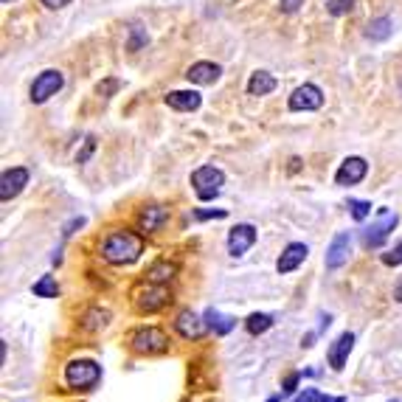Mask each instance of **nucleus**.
I'll use <instances>...</instances> for the list:
<instances>
[{"instance_id": "1", "label": "nucleus", "mask_w": 402, "mask_h": 402, "mask_svg": "<svg viewBox=\"0 0 402 402\" xmlns=\"http://www.w3.org/2000/svg\"><path fill=\"white\" fill-rule=\"evenodd\" d=\"M141 253H144V236L135 231H113L102 242V259L116 267L135 264Z\"/></svg>"}, {"instance_id": "2", "label": "nucleus", "mask_w": 402, "mask_h": 402, "mask_svg": "<svg viewBox=\"0 0 402 402\" xmlns=\"http://www.w3.org/2000/svg\"><path fill=\"white\" fill-rule=\"evenodd\" d=\"M65 383L73 391H93L102 383V366L96 360H85V358L71 360L65 366Z\"/></svg>"}, {"instance_id": "3", "label": "nucleus", "mask_w": 402, "mask_h": 402, "mask_svg": "<svg viewBox=\"0 0 402 402\" xmlns=\"http://www.w3.org/2000/svg\"><path fill=\"white\" fill-rule=\"evenodd\" d=\"M169 301H172L169 284H158V281H150V279H147L144 284H138L135 293H133V304H135V310L144 312V315H152V312L164 310Z\"/></svg>"}, {"instance_id": "4", "label": "nucleus", "mask_w": 402, "mask_h": 402, "mask_svg": "<svg viewBox=\"0 0 402 402\" xmlns=\"http://www.w3.org/2000/svg\"><path fill=\"white\" fill-rule=\"evenodd\" d=\"M169 335L161 329V327H141L138 332H133V338H130V349L135 352V355H147V358H152V355H164V352H169Z\"/></svg>"}, {"instance_id": "5", "label": "nucleus", "mask_w": 402, "mask_h": 402, "mask_svg": "<svg viewBox=\"0 0 402 402\" xmlns=\"http://www.w3.org/2000/svg\"><path fill=\"white\" fill-rule=\"evenodd\" d=\"M192 186H195L197 200L202 202L214 200V197H219V192L225 186V172L217 169V166H211V164H205V166L192 172Z\"/></svg>"}, {"instance_id": "6", "label": "nucleus", "mask_w": 402, "mask_h": 402, "mask_svg": "<svg viewBox=\"0 0 402 402\" xmlns=\"http://www.w3.org/2000/svg\"><path fill=\"white\" fill-rule=\"evenodd\" d=\"M397 222H400L397 211L380 208V217H377V219H374L369 228H363V233H360V242H363V248H380V245L389 239V233L397 228Z\"/></svg>"}, {"instance_id": "7", "label": "nucleus", "mask_w": 402, "mask_h": 402, "mask_svg": "<svg viewBox=\"0 0 402 402\" xmlns=\"http://www.w3.org/2000/svg\"><path fill=\"white\" fill-rule=\"evenodd\" d=\"M62 85H65L62 71H54V68L42 71V73L34 79V85H31V102H34V104H45L51 96H56V93L62 90Z\"/></svg>"}, {"instance_id": "8", "label": "nucleus", "mask_w": 402, "mask_h": 402, "mask_svg": "<svg viewBox=\"0 0 402 402\" xmlns=\"http://www.w3.org/2000/svg\"><path fill=\"white\" fill-rule=\"evenodd\" d=\"M256 225H250V222H239V225H233L231 228V233H228V253L233 256V259H239V256H245L253 245H256Z\"/></svg>"}, {"instance_id": "9", "label": "nucleus", "mask_w": 402, "mask_h": 402, "mask_svg": "<svg viewBox=\"0 0 402 402\" xmlns=\"http://www.w3.org/2000/svg\"><path fill=\"white\" fill-rule=\"evenodd\" d=\"M324 104V90L318 85H301L293 90L290 96V110L293 113H310V110H318Z\"/></svg>"}, {"instance_id": "10", "label": "nucleus", "mask_w": 402, "mask_h": 402, "mask_svg": "<svg viewBox=\"0 0 402 402\" xmlns=\"http://www.w3.org/2000/svg\"><path fill=\"white\" fill-rule=\"evenodd\" d=\"M175 329H178V335L186 338V341H200L211 327H208V321L200 318L195 310H181L178 318H175Z\"/></svg>"}, {"instance_id": "11", "label": "nucleus", "mask_w": 402, "mask_h": 402, "mask_svg": "<svg viewBox=\"0 0 402 402\" xmlns=\"http://www.w3.org/2000/svg\"><path fill=\"white\" fill-rule=\"evenodd\" d=\"M366 175H369V164H366V158L352 155V158H346V161L341 164V169L335 172V183H338V186H358Z\"/></svg>"}, {"instance_id": "12", "label": "nucleus", "mask_w": 402, "mask_h": 402, "mask_svg": "<svg viewBox=\"0 0 402 402\" xmlns=\"http://www.w3.org/2000/svg\"><path fill=\"white\" fill-rule=\"evenodd\" d=\"M25 186H28V169H25V166L6 169V172L0 175V200L3 202L14 200Z\"/></svg>"}, {"instance_id": "13", "label": "nucleus", "mask_w": 402, "mask_h": 402, "mask_svg": "<svg viewBox=\"0 0 402 402\" xmlns=\"http://www.w3.org/2000/svg\"><path fill=\"white\" fill-rule=\"evenodd\" d=\"M349 253H352V233H349V231H341V233L329 242V248H327V267H329V270L343 267V264L349 262Z\"/></svg>"}, {"instance_id": "14", "label": "nucleus", "mask_w": 402, "mask_h": 402, "mask_svg": "<svg viewBox=\"0 0 402 402\" xmlns=\"http://www.w3.org/2000/svg\"><path fill=\"white\" fill-rule=\"evenodd\" d=\"M352 349H355V335H352V332L338 335V338L329 343V349H327V360H329V366H332L335 372H343V366H346V360H349Z\"/></svg>"}, {"instance_id": "15", "label": "nucleus", "mask_w": 402, "mask_h": 402, "mask_svg": "<svg viewBox=\"0 0 402 402\" xmlns=\"http://www.w3.org/2000/svg\"><path fill=\"white\" fill-rule=\"evenodd\" d=\"M310 256V248L304 245V242H290L284 250H281V256L276 259V270L284 276V273H293V270H298L301 264H304V259Z\"/></svg>"}, {"instance_id": "16", "label": "nucleus", "mask_w": 402, "mask_h": 402, "mask_svg": "<svg viewBox=\"0 0 402 402\" xmlns=\"http://www.w3.org/2000/svg\"><path fill=\"white\" fill-rule=\"evenodd\" d=\"M164 102L178 113H195V110H200L202 96L197 90H172V93H166Z\"/></svg>"}, {"instance_id": "17", "label": "nucleus", "mask_w": 402, "mask_h": 402, "mask_svg": "<svg viewBox=\"0 0 402 402\" xmlns=\"http://www.w3.org/2000/svg\"><path fill=\"white\" fill-rule=\"evenodd\" d=\"M166 219H169V208L166 205H147L141 211V217H138V225H141L144 233H155V231H161L166 225Z\"/></svg>"}, {"instance_id": "18", "label": "nucleus", "mask_w": 402, "mask_h": 402, "mask_svg": "<svg viewBox=\"0 0 402 402\" xmlns=\"http://www.w3.org/2000/svg\"><path fill=\"white\" fill-rule=\"evenodd\" d=\"M222 76V68L217 62H195L189 71H186V79L192 85H214L217 79Z\"/></svg>"}, {"instance_id": "19", "label": "nucleus", "mask_w": 402, "mask_h": 402, "mask_svg": "<svg viewBox=\"0 0 402 402\" xmlns=\"http://www.w3.org/2000/svg\"><path fill=\"white\" fill-rule=\"evenodd\" d=\"M110 324V310H102V307H90L82 318H79V329L82 332H99Z\"/></svg>"}, {"instance_id": "20", "label": "nucleus", "mask_w": 402, "mask_h": 402, "mask_svg": "<svg viewBox=\"0 0 402 402\" xmlns=\"http://www.w3.org/2000/svg\"><path fill=\"white\" fill-rule=\"evenodd\" d=\"M276 76L273 73H267V71H256L250 79H248V93L250 96H267V93H273L276 90Z\"/></svg>"}, {"instance_id": "21", "label": "nucleus", "mask_w": 402, "mask_h": 402, "mask_svg": "<svg viewBox=\"0 0 402 402\" xmlns=\"http://www.w3.org/2000/svg\"><path fill=\"white\" fill-rule=\"evenodd\" d=\"M175 273H178V264H175V262L158 259V262L147 270V279H150V281H158V284H169V281L175 279Z\"/></svg>"}, {"instance_id": "22", "label": "nucleus", "mask_w": 402, "mask_h": 402, "mask_svg": "<svg viewBox=\"0 0 402 402\" xmlns=\"http://www.w3.org/2000/svg\"><path fill=\"white\" fill-rule=\"evenodd\" d=\"M202 318L208 321V327L214 329V335H228V332L236 327V321H233L231 315H222V312L214 310V307H208V310L202 312Z\"/></svg>"}, {"instance_id": "23", "label": "nucleus", "mask_w": 402, "mask_h": 402, "mask_svg": "<svg viewBox=\"0 0 402 402\" xmlns=\"http://www.w3.org/2000/svg\"><path fill=\"white\" fill-rule=\"evenodd\" d=\"M391 31H394V25H391L389 17H377V20H372V23L366 25V37H369L372 42H386V39L391 37Z\"/></svg>"}, {"instance_id": "24", "label": "nucleus", "mask_w": 402, "mask_h": 402, "mask_svg": "<svg viewBox=\"0 0 402 402\" xmlns=\"http://www.w3.org/2000/svg\"><path fill=\"white\" fill-rule=\"evenodd\" d=\"M273 324H276V318L267 315V312H250V315L245 318V329H248L250 335H264Z\"/></svg>"}, {"instance_id": "25", "label": "nucleus", "mask_w": 402, "mask_h": 402, "mask_svg": "<svg viewBox=\"0 0 402 402\" xmlns=\"http://www.w3.org/2000/svg\"><path fill=\"white\" fill-rule=\"evenodd\" d=\"M31 293H34L37 298H59V284H56L54 276H42L39 281L31 284Z\"/></svg>"}, {"instance_id": "26", "label": "nucleus", "mask_w": 402, "mask_h": 402, "mask_svg": "<svg viewBox=\"0 0 402 402\" xmlns=\"http://www.w3.org/2000/svg\"><path fill=\"white\" fill-rule=\"evenodd\" d=\"M349 211H352V217H355L358 222H363V219L372 214V202L369 200H349Z\"/></svg>"}, {"instance_id": "27", "label": "nucleus", "mask_w": 402, "mask_h": 402, "mask_svg": "<svg viewBox=\"0 0 402 402\" xmlns=\"http://www.w3.org/2000/svg\"><path fill=\"white\" fill-rule=\"evenodd\" d=\"M352 6H355V0H329V3H327V11H329L332 17H341V14L352 11Z\"/></svg>"}, {"instance_id": "28", "label": "nucleus", "mask_w": 402, "mask_h": 402, "mask_svg": "<svg viewBox=\"0 0 402 402\" xmlns=\"http://www.w3.org/2000/svg\"><path fill=\"white\" fill-rule=\"evenodd\" d=\"M383 259V264H389V267H397V264H402V242H397L389 253H383L380 256Z\"/></svg>"}, {"instance_id": "29", "label": "nucleus", "mask_w": 402, "mask_h": 402, "mask_svg": "<svg viewBox=\"0 0 402 402\" xmlns=\"http://www.w3.org/2000/svg\"><path fill=\"white\" fill-rule=\"evenodd\" d=\"M327 400H329V397H327L324 391H318V389H304L293 402H327Z\"/></svg>"}, {"instance_id": "30", "label": "nucleus", "mask_w": 402, "mask_h": 402, "mask_svg": "<svg viewBox=\"0 0 402 402\" xmlns=\"http://www.w3.org/2000/svg\"><path fill=\"white\" fill-rule=\"evenodd\" d=\"M225 208H208V211H195V219H225Z\"/></svg>"}, {"instance_id": "31", "label": "nucleus", "mask_w": 402, "mask_h": 402, "mask_svg": "<svg viewBox=\"0 0 402 402\" xmlns=\"http://www.w3.org/2000/svg\"><path fill=\"white\" fill-rule=\"evenodd\" d=\"M298 383H301V374H298V372H293V374H287V380H284V389H281V391H284V394H293V391L298 389Z\"/></svg>"}, {"instance_id": "32", "label": "nucleus", "mask_w": 402, "mask_h": 402, "mask_svg": "<svg viewBox=\"0 0 402 402\" xmlns=\"http://www.w3.org/2000/svg\"><path fill=\"white\" fill-rule=\"evenodd\" d=\"M82 225H85V217H73V219H71V222L65 225V231H62V236L68 239V236L73 233V228H82Z\"/></svg>"}, {"instance_id": "33", "label": "nucleus", "mask_w": 402, "mask_h": 402, "mask_svg": "<svg viewBox=\"0 0 402 402\" xmlns=\"http://www.w3.org/2000/svg\"><path fill=\"white\" fill-rule=\"evenodd\" d=\"M39 3H42L45 8H51V11H56V8H65L71 0H39Z\"/></svg>"}, {"instance_id": "34", "label": "nucleus", "mask_w": 402, "mask_h": 402, "mask_svg": "<svg viewBox=\"0 0 402 402\" xmlns=\"http://www.w3.org/2000/svg\"><path fill=\"white\" fill-rule=\"evenodd\" d=\"M304 0H281V11H287V14H293L298 6H301Z\"/></svg>"}, {"instance_id": "35", "label": "nucleus", "mask_w": 402, "mask_h": 402, "mask_svg": "<svg viewBox=\"0 0 402 402\" xmlns=\"http://www.w3.org/2000/svg\"><path fill=\"white\" fill-rule=\"evenodd\" d=\"M113 90H118V82H104V85H99V93H113Z\"/></svg>"}, {"instance_id": "36", "label": "nucleus", "mask_w": 402, "mask_h": 402, "mask_svg": "<svg viewBox=\"0 0 402 402\" xmlns=\"http://www.w3.org/2000/svg\"><path fill=\"white\" fill-rule=\"evenodd\" d=\"M90 150H93V138H87V147H85V152H82L76 161H79V164H85V161H87V155H90Z\"/></svg>"}, {"instance_id": "37", "label": "nucleus", "mask_w": 402, "mask_h": 402, "mask_svg": "<svg viewBox=\"0 0 402 402\" xmlns=\"http://www.w3.org/2000/svg\"><path fill=\"white\" fill-rule=\"evenodd\" d=\"M394 301H397V304H402V279L397 281V287H394Z\"/></svg>"}, {"instance_id": "38", "label": "nucleus", "mask_w": 402, "mask_h": 402, "mask_svg": "<svg viewBox=\"0 0 402 402\" xmlns=\"http://www.w3.org/2000/svg\"><path fill=\"white\" fill-rule=\"evenodd\" d=\"M327 402H346V397H329Z\"/></svg>"}, {"instance_id": "39", "label": "nucleus", "mask_w": 402, "mask_h": 402, "mask_svg": "<svg viewBox=\"0 0 402 402\" xmlns=\"http://www.w3.org/2000/svg\"><path fill=\"white\" fill-rule=\"evenodd\" d=\"M264 402H281V400H279V397H267Z\"/></svg>"}, {"instance_id": "40", "label": "nucleus", "mask_w": 402, "mask_h": 402, "mask_svg": "<svg viewBox=\"0 0 402 402\" xmlns=\"http://www.w3.org/2000/svg\"><path fill=\"white\" fill-rule=\"evenodd\" d=\"M3 3H11V0H3Z\"/></svg>"}, {"instance_id": "41", "label": "nucleus", "mask_w": 402, "mask_h": 402, "mask_svg": "<svg viewBox=\"0 0 402 402\" xmlns=\"http://www.w3.org/2000/svg\"><path fill=\"white\" fill-rule=\"evenodd\" d=\"M394 402H397V400H394Z\"/></svg>"}]
</instances>
